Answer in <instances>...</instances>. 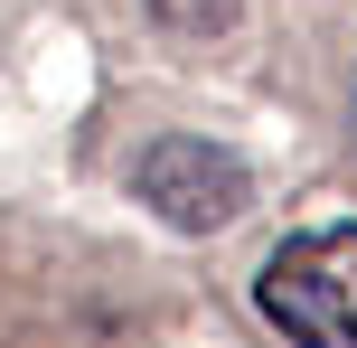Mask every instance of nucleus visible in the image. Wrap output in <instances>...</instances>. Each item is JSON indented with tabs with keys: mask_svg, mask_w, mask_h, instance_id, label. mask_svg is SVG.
I'll return each mask as SVG.
<instances>
[{
	"mask_svg": "<svg viewBox=\"0 0 357 348\" xmlns=\"http://www.w3.org/2000/svg\"><path fill=\"white\" fill-rule=\"evenodd\" d=\"M132 188H142V207H160L178 236H216V226H235L245 198H254L245 160H235L226 142H207V132H160V142H142Z\"/></svg>",
	"mask_w": 357,
	"mask_h": 348,
	"instance_id": "obj_2",
	"label": "nucleus"
},
{
	"mask_svg": "<svg viewBox=\"0 0 357 348\" xmlns=\"http://www.w3.org/2000/svg\"><path fill=\"white\" fill-rule=\"evenodd\" d=\"M254 311L291 348H357V226H310L254 282Z\"/></svg>",
	"mask_w": 357,
	"mask_h": 348,
	"instance_id": "obj_1",
	"label": "nucleus"
},
{
	"mask_svg": "<svg viewBox=\"0 0 357 348\" xmlns=\"http://www.w3.org/2000/svg\"><path fill=\"white\" fill-rule=\"evenodd\" d=\"M151 19H160L169 38H216V29H235V10L245 0H142Z\"/></svg>",
	"mask_w": 357,
	"mask_h": 348,
	"instance_id": "obj_3",
	"label": "nucleus"
}]
</instances>
